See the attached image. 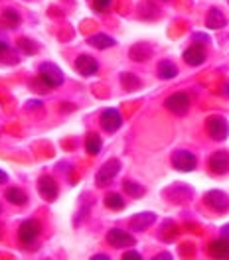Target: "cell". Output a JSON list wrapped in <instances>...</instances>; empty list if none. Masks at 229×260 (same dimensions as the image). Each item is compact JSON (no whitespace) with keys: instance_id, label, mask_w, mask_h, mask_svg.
Masks as SVG:
<instances>
[{"instance_id":"1","label":"cell","mask_w":229,"mask_h":260,"mask_svg":"<svg viewBox=\"0 0 229 260\" xmlns=\"http://www.w3.org/2000/svg\"><path fill=\"white\" fill-rule=\"evenodd\" d=\"M206 130L210 134V138L215 142H223L229 136V122L225 116L221 114H212L206 118Z\"/></svg>"},{"instance_id":"2","label":"cell","mask_w":229,"mask_h":260,"mask_svg":"<svg viewBox=\"0 0 229 260\" xmlns=\"http://www.w3.org/2000/svg\"><path fill=\"white\" fill-rule=\"evenodd\" d=\"M38 75L40 79L44 81L46 87L49 89H55V87H62L64 85V71L51 61H44L38 67Z\"/></svg>"},{"instance_id":"3","label":"cell","mask_w":229,"mask_h":260,"mask_svg":"<svg viewBox=\"0 0 229 260\" xmlns=\"http://www.w3.org/2000/svg\"><path fill=\"white\" fill-rule=\"evenodd\" d=\"M42 231H44V229H42V223H40L38 219H26V221H22V225L18 227V239H20L22 244H32L40 239Z\"/></svg>"},{"instance_id":"4","label":"cell","mask_w":229,"mask_h":260,"mask_svg":"<svg viewBox=\"0 0 229 260\" xmlns=\"http://www.w3.org/2000/svg\"><path fill=\"white\" fill-rule=\"evenodd\" d=\"M170 162H172V168L178 172H194L197 166V158L190 150H174L170 156Z\"/></svg>"},{"instance_id":"5","label":"cell","mask_w":229,"mask_h":260,"mask_svg":"<svg viewBox=\"0 0 229 260\" xmlns=\"http://www.w3.org/2000/svg\"><path fill=\"white\" fill-rule=\"evenodd\" d=\"M119 172H121V160L111 158V160H107L99 168L97 176H95V183H97L99 187H105V185H109L119 176Z\"/></svg>"},{"instance_id":"6","label":"cell","mask_w":229,"mask_h":260,"mask_svg":"<svg viewBox=\"0 0 229 260\" xmlns=\"http://www.w3.org/2000/svg\"><path fill=\"white\" fill-rule=\"evenodd\" d=\"M190 97H188V93H172L170 97L164 101V107L170 111L172 114H176V116H184V114H188L190 111Z\"/></svg>"},{"instance_id":"7","label":"cell","mask_w":229,"mask_h":260,"mask_svg":"<svg viewBox=\"0 0 229 260\" xmlns=\"http://www.w3.org/2000/svg\"><path fill=\"white\" fill-rule=\"evenodd\" d=\"M107 243L111 244L113 248H121L123 250V248H132L136 244V239H134V235H131V233L114 227L107 233Z\"/></svg>"},{"instance_id":"8","label":"cell","mask_w":229,"mask_h":260,"mask_svg":"<svg viewBox=\"0 0 229 260\" xmlns=\"http://www.w3.org/2000/svg\"><path fill=\"white\" fill-rule=\"evenodd\" d=\"M208 170L213 176H225L229 174V152L227 150H217L208 158Z\"/></svg>"},{"instance_id":"9","label":"cell","mask_w":229,"mask_h":260,"mask_svg":"<svg viewBox=\"0 0 229 260\" xmlns=\"http://www.w3.org/2000/svg\"><path fill=\"white\" fill-rule=\"evenodd\" d=\"M204 203L215 213H227L229 211V195L219 191V189H212L204 195Z\"/></svg>"},{"instance_id":"10","label":"cell","mask_w":229,"mask_h":260,"mask_svg":"<svg viewBox=\"0 0 229 260\" xmlns=\"http://www.w3.org/2000/svg\"><path fill=\"white\" fill-rule=\"evenodd\" d=\"M99 122H101V128L105 132L113 134L123 126V114L119 109H105L99 116Z\"/></svg>"},{"instance_id":"11","label":"cell","mask_w":229,"mask_h":260,"mask_svg":"<svg viewBox=\"0 0 229 260\" xmlns=\"http://www.w3.org/2000/svg\"><path fill=\"white\" fill-rule=\"evenodd\" d=\"M38 193L42 195V199L44 201H55L58 199V195H60V187H58V183H55V179L48 176V174H44V176H40L38 178Z\"/></svg>"},{"instance_id":"12","label":"cell","mask_w":229,"mask_h":260,"mask_svg":"<svg viewBox=\"0 0 229 260\" xmlns=\"http://www.w3.org/2000/svg\"><path fill=\"white\" fill-rule=\"evenodd\" d=\"M73 67H75L77 73H81L83 77H91V75H95L99 71L97 59H95L93 55H89V53H79V55L75 57Z\"/></svg>"},{"instance_id":"13","label":"cell","mask_w":229,"mask_h":260,"mask_svg":"<svg viewBox=\"0 0 229 260\" xmlns=\"http://www.w3.org/2000/svg\"><path fill=\"white\" fill-rule=\"evenodd\" d=\"M206 48L202 46V44H192L190 48L184 49V53H182V59H184V63L190 65V67H199V65H204L206 61Z\"/></svg>"},{"instance_id":"14","label":"cell","mask_w":229,"mask_h":260,"mask_svg":"<svg viewBox=\"0 0 229 260\" xmlns=\"http://www.w3.org/2000/svg\"><path fill=\"white\" fill-rule=\"evenodd\" d=\"M22 24V16L18 14L16 8H4L2 12H0V26H4V28H8V30H14Z\"/></svg>"},{"instance_id":"15","label":"cell","mask_w":229,"mask_h":260,"mask_svg":"<svg viewBox=\"0 0 229 260\" xmlns=\"http://www.w3.org/2000/svg\"><path fill=\"white\" fill-rule=\"evenodd\" d=\"M154 221H156V215L152 211H147L134 215L129 225H131V231H147L150 225H154Z\"/></svg>"},{"instance_id":"16","label":"cell","mask_w":229,"mask_h":260,"mask_svg":"<svg viewBox=\"0 0 229 260\" xmlns=\"http://www.w3.org/2000/svg\"><path fill=\"white\" fill-rule=\"evenodd\" d=\"M225 24H227V20L223 16V12L219 8H215V6L210 8V12L206 16V26L210 30H221V28H225Z\"/></svg>"},{"instance_id":"17","label":"cell","mask_w":229,"mask_h":260,"mask_svg":"<svg viewBox=\"0 0 229 260\" xmlns=\"http://www.w3.org/2000/svg\"><path fill=\"white\" fill-rule=\"evenodd\" d=\"M208 252H210L212 256H215V258H229V239L221 237V239L210 243Z\"/></svg>"},{"instance_id":"18","label":"cell","mask_w":229,"mask_h":260,"mask_svg":"<svg viewBox=\"0 0 229 260\" xmlns=\"http://www.w3.org/2000/svg\"><path fill=\"white\" fill-rule=\"evenodd\" d=\"M87 44L95 49H109L117 46V42H114L111 36H107V34H93V36H89L87 38Z\"/></svg>"},{"instance_id":"19","label":"cell","mask_w":229,"mask_h":260,"mask_svg":"<svg viewBox=\"0 0 229 260\" xmlns=\"http://www.w3.org/2000/svg\"><path fill=\"white\" fill-rule=\"evenodd\" d=\"M156 75H158V79L170 81V79H174L178 75V67H176L174 61H170V59H162L158 63V67H156Z\"/></svg>"},{"instance_id":"20","label":"cell","mask_w":229,"mask_h":260,"mask_svg":"<svg viewBox=\"0 0 229 260\" xmlns=\"http://www.w3.org/2000/svg\"><path fill=\"white\" fill-rule=\"evenodd\" d=\"M4 199L8 203L16 205V207H24L28 203V193L24 189H20V187H8L6 193H4Z\"/></svg>"},{"instance_id":"21","label":"cell","mask_w":229,"mask_h":260,"mask_svg":"<svg viewBox=\"0 0 229 260\" xmlns=\"http://www.w3.org/2000/svg\"><path fill=\"white\" fill-rule=\"evenodd\" d=\"M129 55H131L132 61H147L148 57L152 55V48L145 44V42H140V44H134L129 51Z\"/></svg>"},{"instance_id":"22","label":"cell","mask_w":229,"mask_h":260,"mask_svg":"<svg viewBox=\"0 0 229 260\" xmlns=\"http://www.w3.org/2000/svg\"><path fill=\"white\" fill-rule=\"evenodd\" d=\"M101 148H103L101 136H99L97 132H87V136H85V150H87V154L89 156H97L99 152H101Z\"/></svg>"},{"instance_id":"23","label":"cell","mask_w":229,"mask_h":260,"mask_svg":"<svg viewBox=\"0 0 229 260\" xmlns=\"http://www.w3.org/2000/svg\"><path fill=\"white\" fill-rule=\"evenodd\" d=\"M103 203H105V207L111 209V211H123V209H125V199H123V195L117 193V191H109V193L105 195Z\"/></svg>"},{"instance_id":"24","label":"cell","mask_w":229,"mask_h":260,"mask_svg":"<svg viewBox=\"0 0 229 260\" xmlns=\"http://www.w3.org/2000/svg\"><path fill=\"white\" fill-rule=\"evenodd\" d=\"M121 85H123L125 91H138V89L142 87V81H140L134 73L125 71V73H121Z\"/></svg>"},{"instance_id":"25","label":"cell","mask_w":229,"mask_h":260,"mask_svg":"<svg viewBox=\"0 0 229 260\" xmlns=\"http://www.w3.org/2000/svg\"><path fill=\"white\" fill-rule=\"evenodd\" d=\"M123 189H125V193L132 197V199H138V197H142V195L147 193V189L140 185V183H136V181H132V179H125L123 181Z\"/></svg>"},{"instance_id":"26","label":"cell","mask_w":229,"mask_h":260,"mask_svg":"<svg viewBox=\"0 0 229 260\" xmlns=\"http://www.w3.org/2000/svg\"><path fill=\"white\" fill-rule=\"evenodd\" d=\"M18 46L24 49V53H28V55H30V53H36V51H38V46L34 44L32 40H28V38H22V40L18 42Z\"/></svg>"},{"instance_id":"27","label":"cell","mask_w":229,"mask_h":260,"mask_svg":"<svg viewBox=\"0 0 229 260\" xmlns=\"http://www.w3.org/2000/svg\"><path fill=\"white\" fill-rule=\"evenodd\" d=\"M12 55V49H10V44L6 40H0V61H6L4 57Z\"/></svg>"},{"instance_id":"28","label":"cell","mask_w":229,"mask_h":260,"mask_svg":"<svg viewBox=\"0 0 229 260\" xmlns=\"http://www.w3.org/2000/svg\"><path fill=\"white\" fill-rule=\"evenodd\" d=\"M111 2H113V0H91L93 10H97V12H105V10L111 6Z\"/></svg>"},{"instance_id":"29","label":"cell","mask_w":229,"mask_h":260,"mask_svg":"<svg viewBox=\"0 0 229 260\" xmlns=\"http://www.w3.org/2000/svg\"><path fill=\"white\" fill-rule=\"evenodd\" d=\"M192 42H194V44H202V46H206V44L210 42V38H208L206 34H194V36H192Z\"/></svg>"},{"instance_id":"30","label":"cell","mask_w":229,"mask_h":260,"mask_svg":"<svg viewBox=\"0 0 229 260\" xmlns=\"http://www.w3.org/2000/svg\"><path fill=\"white\" fill-rule=\"evenodd\" d=\"M123 258L129 260V258H142V256H140V252H136V250H127V252L123 254Z\"/></svg>"},{"instance_id":"31","label":"cell","mask_w":229,"mask_h":260,"mask_svg":"<svg viewBox=\"0 0 229 260\" xmlns=\"http://www.w3.org/2000/svg\"><path fill=\"white\" fill-rule=\"evenodd\" d=\"M6 181H8V174H6V172H2V170H0V185H4V183H6Z\"/></svg>"},{"instance_id":"32","label":"cell","mask_w":229,"mask_h":260,"mask_svg":"<svg viewBox=\"0 0 229 260\" xmlns=\"http://www.w3.org/2000/svg\"><path fill=\"white\" fill-rule=\"evenodd\" d=\"M154 258H156V260H158V258H172V254H170V252H160V254H156Z\"/></svg>"},{"instance_id":"33","label":"cell","mask_w":229,"mask_h":260,"mask_svg":"<svg viewBox=\"0 0 229 260\" xmlns=\"http://www.w3.org/2000/svg\"><path fill=\"white\" fill-rule=\"evenodd\" d=\"M221 231H223V237H225V239H229V225H225Z\"/></svg>"},{"instance_id":"34","label":"cell","mask_w":229,"mask_h":260,"mask_svg":"<svg viewBox=\"0 0 229 260\" xmlns=\"http://www.w3.org/2000/svg\"><path fill=\"white\" fill-rule=\"evenodd\" d=\"M93 258L97 260V258H103V260H107L109 258V254H95V256H93Z\"/></svg>"},{"instance_id":"35","label":"cell","mask_w":229,"mask_h":260,"mask_svg":"<svg viewBox=\"0 0 229 260\" xmlns=\"http://www.w3.org/2000/svg\"><path fill=\"white\" fill-rule=\"evenodd\" d=\"M162 2H170V0H162Z\"/></svg>"},{"instance_id":"36","label":"cell","mask_w":229,"mask_h":260,"mask_svg":"<svg viewBox=\"0 0 229 260\" xmlns=\"http://www.w3.org/2000/svg\"><path fill=\"white\" fill-rule=\"evenodd\" d=\"M0 213H2V207H0Z\"/></svg>"},{"instance_id":"37","label":"cell","mask_w":229,"mask_h":260,"mask_svg":"<svg viewBox=\"0 0 229 260\" xmlns=\"http://www.w3.org/2000/svg\"><path fill=\"white\" fill-rule=\"evenodd\" d=\"M227 93H229V87H227Z\"/></svg>"}]
</instances>
